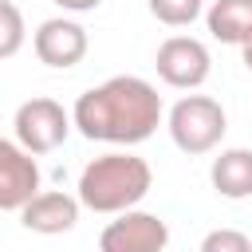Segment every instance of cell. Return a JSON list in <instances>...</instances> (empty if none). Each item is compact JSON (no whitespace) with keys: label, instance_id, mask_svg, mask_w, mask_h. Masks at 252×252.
<instances>
[{"label":"cell","instance_id":"obj_16","mask_svg":"<svg viewBox=\"0 0 252 252\" xmlns=\"http://www.w3.org/2000/svg\"><path fill=\"white\" fill-rule=\"evenodd\" d=\"M240 55H244V67H248V71H252V39H248V43H244V47H240Z\"/></svg>","mask_w":252,"mask_h":252},{"label":"cell","instance_id":"obj_4","mask_svg":"<svg viewBox=\"0 0 252 252\" xmlns=\"http://www.w3.org/2000/svg\"><path fill=\"white\" fill-rule=\"evenodd\" d=\"M12 126H16V142H20L28 154L39 158V154H51V150H59V146L67 142V134H71V114L63 110V102H55V98H47V94H35V98H28V102L16 106Z\"/></svg>","mask_w":252,"mask_h":252},{"label":"cell","instance_id":"obj_1","mask_svg":"<svg viewBox=\"0 0 252 252\" xmlns=\"http://www.w3.org/2000/svg\"><path fill=\"white\" fill-rule=\"evenodd\" d=\"M165 118L161 94L154 83L138 75H114L91 91H83L71 106V126L87 142L106 146H138Z\"/></svg>","mask_w":252,"mask_h":252},{"label":"cell","instance_id":"obj_8","mask_svg":"<svg viewBox=\"0 0 252 252\" xmlns=\"http://www.w3.org/2000/svg\"><path fill=\"white\" fill-rule=\"evenodd\" d=\"M32 47H35V59H39V63H47V67H55V71H67V67L83 63L91 39H87V28H83L79 20H71V16H51V20H43V24L35 28Z\"/></svg>","mask_w":252,"mask_h":252},{"label":"cell","instance_id":"obj_12","mask_svg":"<svg viewBox=\"0 0 252 252\" xmlns=\"http://www.w3.org/2000/svg\"><path fill=\"white\" fill-rule=\"evenodd\" d=\"M28 39V24H24V12L12 4V0H0V59H12Z\"/></svg>","mask_w":252,"mask_h":252},{"label":"cell","instance_id":"obj_2","mask_svg":"<svg viewBox=\"0 0 252 252\" xmlns=\"http://www.w3.org/2000/svg\"><path fill=\"white\" fill-rule=\"evenodd\" d=\"M154 189V169L146 158L130 150H110L98 154L83 165L79 173V205L102 217L138 209V201Z\"/></svg>","mask_w":252,"mask_h":252},{"label":"cell","instance_id":"obj_11","mask_svg":"<svg viewBox=\"0 0 252 252\" xmlns=\"http://www.w3.org/2000/svg\"><path fill=\"white\" fill-rule=\"evenodd\" d=\"M205 28L213 39L244 47L252 39V0H213L205 12Z\"/></svg>","mask_w":252,"mask_h":252},{"label":"cell","instance_id":"obj_5","mask_svg":"<svg viewBox=\"0 0 252 252\" xmlns=\"http://www.w3.org/2000/svg\"><path fill=\"white\" fill-rule=\"evenodd\" d=\"M154 67H158V79L173 91H197L209 71H213V55L201 39L193 35H169L161 39L158 55H154Z\"/></svg>","mask_w":252,"mask_h":252},{"label":"cell","instance_id":"obj_14","mask_svg":"<svg viewBox=\"0 0 252 252\" xmlns=\"http://www.w3.org/2000/svg\"><path fill=\"white\" fill-rule=\"evenodd\" d=\"M201 252H252V236L240 228H213L205 232Z\"/></svg>","mask_w":252,"mask_h":252},{"label":"cell","instance_id":"obj_15","mask_svg":"<svg viewBox=\"0 0 252 252\" xmlns=\"http://www.w3.org/2000/svg\"><path fill=\"white\" fill-rule=\"evenodd\" d=\"M55 8H63V12H71V16H79V12H94L102 0H51Z\"/></svg>","mask_w":252,"mask_h":252},{"label":"cell","instance_id":"obj_9","mask_svg":"<svg viewBox=\"0 0 252 252\" xmlns=\"http://www.w3.org/2000/svg\"><path fill=\"white\" fill-rule=\"evenodd\" d=\"M79 197L63 193V189H39L24 209H20V224L28 232H39V236H59V232H71L79 224Z\"/></svg>","mask_w":252,"mask_h":252},{"label":"cell","instance_id":"obj_7","mask_svg":"<svg viewBox=\"0 0 252 252\" xmlns=\"http://www.w3.org/2000/svg\"><path fill=\"white\" fill-rule=\"evenodd\" d=\"M43 185L35 154H28L20 142L0 138V213H20Z\"/></svg>","mask_w":252,"mask_h":252},{"label":"cell","instance_id":"obj_3","mask_svg":"<svg viewBox=\"0 0 252 252\" xmlns=\"http://www.w3.org/2000/svg\"><path fill=\"white\" fill-rule=\"evenodd\" d=\"M165 126H169V138L181 154L201 158V154L220 146V138L228 130V114L213 94H181L169 106Z\"/></svg>","mask_w":252,"mask_h":252},{"label":"cell","instance_id":"obj_6","mask_svg":"<svg viewBox=\"0 0 252 252\" xmlns=\"http://www.w3.org/2000/svg\"><path fill=\"white\" fill-rule=\"evenodd\" d=\"M169 224L158 213L126 209L114 213V220L98 232V252H165Z\"/></svg>","mask_w":252,"mask_h":252},{"label":"cell","instance_id":"obj_10","mask_svg":"<svg viewBox=\"0 0 252 252\" xmlns=\"http://www.w3.org/2000/svg\"><path fill=\"white\" fill-rule=\"evenodd\" d=\"M209 181L220 197L228 201H244L252 197V150L248 146H232V150H220L209 165Z\"/></svg>","mask_w":252,"mask_h":252},{"label":"cell","instance_id":"obj_13","mask_svg":"<svg viewBox=\"0 0 252 252\" xmlns=\"http://www.w3.org/2000/svg\"><path fill=\"white\" fill-rule=\"evenodd\" d=\"M146 8H150L154 20L165 24V28H189V24L201 16L205 0H146Z\"/></svg>","mask_w":252,"mask_h":252}]
</instances>
